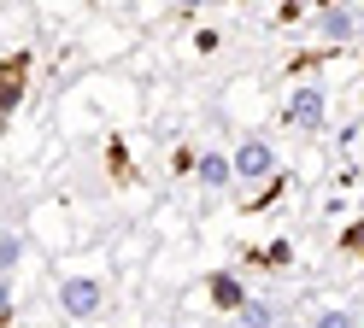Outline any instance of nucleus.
<instances>
[{
    "label": "nucleus",
    "mask_w": 364,
    "mask_h": 328,
    "mask_svg": "<svg viewBox=\"0 0 364 328\" xmlns=\"http://www.w3.org/2000/svg\"><path fill=\"white\" fill-rule=\"evenodd\" d=\"M176 6H200V0H176Z\"/></svg>",
    "instance_id": "16"
},
{
    "label": "nucleus",
    "mask_w": 364,
    "mask_h": 328,
    "mask_svg": "<svg viewBox=\"0 0 364 328\" xmlns=\"http://www.w3.org/2000/svg\"><path fill=\"white\" fill-rule=\"evenodd\" d=\"M12 322V288H6V275H0V328Z\"/></svg>",
    "instance_id": "15"
},
{
    "label": "nucleus",
    "mask_w": 364,
    "mask_h": 328,
    "mask_svg": "<svg viewBox=\"0 0 364 328\" xmlns=\"http://www.w3.org/2000/svg\"><path fill=\"white\" fill-rule=\"evenodd\" d=\"M317 117H323V94H317V88H300V94H294V100H288V124L311 129Z\"/></svg>",
    "instance_id": "5"
},
{
    "label": "nucleus",
    "mask_w": 364,
    "mask_h": 328,
    "mask_svg": "<svg viewBox=\"0 0 364 328\" xmlns=\"http://www.w3.org/2000/svg\"><path fill=\"white\" fill-rule=\"evenodd\" d=\"M358 35H364V12H358Z\"/></svg>",
    "instance_id": "17"
},
{
    "label": "nucleus",
    "mask_w": 364,
    "mask_h": 328,
    "mask_svg": "<svg viewBox=\"0 0 364 328\" xmlns=\"http://www.w3.org/2000/svg\"><path fill=\"white\" fill-rule=\"evenodd\" d=\"M106 158H112V176H118V182H129V153H124V141H112V147H106Z\"/></svg>",
    "instance_id": "10"
},
{
    "label": "nucleus",
    "mask_w": 364,
    "mask_h": 328,
    "mask_svg": "<svg viewBox=\"0 0 364 328\" xmlns=\"http://www.w3.org/2000/svg\"><path fill=\"white\" fill-rule=\"evenodd\" d=\"M235 182H270L277 176V153H270V141H241L235 158H230Z\"/></svg>",
    "instance_id": "2"
},
{
    "label": "nucleus",
    "mask_w": 364,
    "mask_h": 328,
    "mask_svg": "<svg viewBox=\"0 0 364 328\" xmlns=\"http://www.w3.org/2000/svg\"><path fill=\"white\" fill-rule=\"evenodd\" d=\"M194 176H200V182H206V187H223V182H230V176H235V170H230V158H223V153H206V158H200V164H194Z\"/></svg>",
    "instance_id": "7"
},
{
    "label": "nucleus",
    "mask_w": 364,
    "mask_h": 328,
    "mask_svg": "<svg viewBox=\"0 0 364 328\" xmlns=\"http://www.w3.org/2000/svg\"><path fill=\"white\" fill-rule=\"evenodd\" d=\"M311 328H353V311H323Z\"/></svg>",
    "instance_id": "12"
},
{
    "label": "nucleus",
    "mask_w": 364,
    "mask_h": 328,
    "mask_svg": "<svg viewBox=\"0 0 364 328\" xmlns=\"http://www.w3.org/2000/svg\"><path fill=\"white\" fill-rule=\"evenodd\" d=\"M323 35L329 41H353L358 35V12H347V6H335V0H329V6H323Z\"/></svg>",
    "instance_id": "6"
},
{
    "label": "nucleus",
    "mask_w": 364,
    "mask_h": 328,
    "mask_svg": "<svg viewBox=\"0 0 364 328\" xmlns=\"http://www.w3.org/2000/svg\"><path fill=\"white\" fill-rule=\"evenodd\" d=\"M288 258H294V246H288V241H270V246H259V252H253V264H259V270H282Z\"/></svg>",
    "instance_id": "8"
},
{
    "label": "nucleus",
    "mask_w": 364,
    "mask_h": 328,
    "mask_svg": "<svg viewBox=\"0 0 364 328\" xmlns=\"http://www.w3.org/2000/svg\"><path fill=\"white\" fill-rule=\"evenodd\" d=\"M206 293H212V305H218V311H241V305H247V288H241L230 270H218V275L206 281Z\"/></svg>",
    "instance_id": "4"
},
{
    "label": "nucleus",
    "mask_w": 364,
    "mask_h": 328,
    "mask_svg": "<svg viewBox=\"0 0 364 328\" xmlns=\"http://www.w3.org/2000/svg\"><path fill=\"white\" fill-rule=\"evenodd\" d=\"M100 299H106V293H100L95 275H71V281L59 288V311L71 317V322H88V317L100 311Z\"/></svg>",
    "instance_id": "1"
},
{
    "label": "nucleus",
    "mask_w": 364,
    "mask_h": 328,
    "mask_svg": "<svg viewBox=\"0 0 364 328\" xmlns=\"http://www.w3.org/2000/svg\"><path fill=\"white\" fill-rule=\"evenodd\" d=\"M194 164H200V158H194L188 147H176V158H171V170H176V176H188V170H194Z\"/></svg>",
    "instance_id": "14"
},
{
    "label": "nucleus",
    "mask_w": 364,
    "mask_h": 328,
    "mask_svg": "<svg viewBox=\"0 0 364 328\" xmlns=\"http://www.w3.org/2000/svg\"><path fill=\"white\" fill-rule=\"evenodd\" d=\"M24 82H30V53H6V59H0V117L18 111Z\"/></svg>",
    "instance_id": "3"
},
{
    "label": "nucleus",
    "mask_w": 364,
    "mask_h": 328,
    "mask_svg": "<svg viewBox=\"0 0 364 328\" xmlns=\"http://www.w3.org/2000/svg\"><path fill=\"white\" fill-rule=\"evenodd\" d=\"M241 322H247V328H270V311H264V305H253V299H247V305H241Z\"/></svg>",
    "instance_id": "11"
},
{
    "label": "nucleus",
    "mask_w": 364,
    "mask_h": 328,
    "mask_svg": "<svg viewBox=\"0 0 364 328\" xmlns=\"http://www.w3.org/2000/svg\"><path fill=\"white\" fill-rule=\"evenodd\" d=\"M341 252H347V258H364V217H358L353 229H341Z\"/></svg>",
    "instance_id": "9"
},
{
    "label": "nucleus",
    "mask_w": 364,
    "mask_h": 328,
    "mask_svg": "<svg viewBox=\"0 0 364 328\" xmlns=\"http://www.w3.org/2000/svg\"><path fill=\"white\" fill-rule=\"evenodd\" d=\"M317 6H329V0H317Z\"/></svg>",
    "instance_id": "18"
},
{
    "label": "nucleus",
    "mask_w": 364,
    "mask_h": 328,
    "mask_svg": "<svg viewBox=\"0 0 364 328\" xmlns=\"http://www.w3.org/2000/svg\"><path fill=\"white\" fill-rule=\"evenodd\" d=\"M18 264V234H0V270Z\"/></svg>",
    "instance_id": "13"
}]
</instances>
